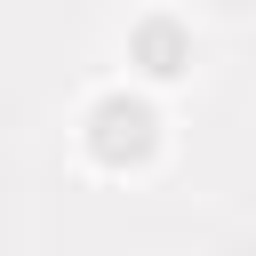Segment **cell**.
<instances>
[{
	"instance_id": "7a4b0ae2",
	"label": "cell",
	"mask_w": 256,
	"mask_h": 256,
	"mask_svg": "<svg viewBox=\"0 0 256 256\" xmlns=\"http://www.w3.org/2000/svg\"><path fill=\"white\" fill-rule=\"evenodd\" d=\"M136 56H144V72H160V80L184 72V40H176L168 24H144V32H136Z\"/></svg>"
},
{
	"instance_id": "6da1fadb",
	"label": "cell",
	"mask_w": 256,
	"mask_h": 256,
	"mask_svg": "<svg viewBox=\"0 0 256 256\" xmlns=\"http://www.w3.org/2000/svg\"><path fill=\"white\" fill-rule=\"evenodd\" d=\"M152 128H160V120H152L144 104L112 96V104H96V120H88V144H96V160H112V168H120V160H144V152H152Z\"/></svg>"
}]
</instances>
